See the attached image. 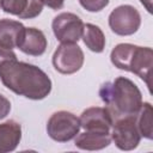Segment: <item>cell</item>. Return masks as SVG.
I'll list each match as a JSON object with an SVG mask.
<instances>
[{"label": "cell", "mask_w": 153, "mask_h": 153, "mask_svg": "<svg viewBox=\"0 0 153 153\" xmlns=\"http://www.w3.org/2000/svg\"><path fill=\"white\" fill-rule=\"evenodd\" d=\"M25 26L12 19H0V47L5 49L18 48L24 36Z\"/></svg>", "instance_id": "11"}, {"label": "cell", "mask_w": 153, "mask_h": 153, "mask_svg": "<svg viewBox=\"0 0 153 153\" xmlns=\"http://www.w3.org/2000/svg\"><path fill=\"white\" fill-rule=\"evenodd\" d=\"M80 127L87 131L110 133L112 121L105 108L93 106L82 111L80 118Z\"/></svg>", "instance_id": "9"}, {"label": "cell", "mask_w": 153, "mask_h": 153, "mask_svg": "<svg viewBox=\"0 0 153 153\" xmlns=\"http://www.w3.org/2000/svg\"><path fill=\"white\" fill-rule=\"evenodd\" d=\"M41 1L43 2V5H47L53 10H60L65 4V0H41Z\"/></svg>", "instance_id": "20"}, {"label": "cell", "mask_w": 153, "mask_h": 153, "mask_svg": "<svg viewBox=\"0 0 153 153\" xmlns=\"http://www.w3.org/2000/svg\"><path fill=\"white\" fill-rule=\"evenodd\" d=\"M47 45V38L41 30L35 27H25L24 36L18 49L31 56H41L44 54Z\"/></svg>", "instance_id": "12"}, {"label": "cell", "mask_w": 153, "mask_h": 153, "mask_svg": "<svg viewBox=\"0 0 153 153\" xmlns=\"http://www.w3.org/2000/svg\"><path fill=\"white\" fill-rule=\"evenodd\" d=\"M110 0H79L80 5L88 12H99L108 6Z\"/></svg>", "instance_id": "17"}, {"label": "cell", "mask_w": 153, "mask_h": 153, "mask_svg": "<svg viewBox=\"0 0 153 153\" xmlns=\"http://www.w3.org/2000/svg\"><path fill=\"white\" fill-rule=\"evenodd\" d=\"M13 59H17V56L11 49H5L0 47V65L7 60H13Z\"/></svg>", "instance_id": "19"}, {"label": "cell", "mask_w": 153, "mask_h": 153, "mask_svg": "<svg viewBox=\"0 0 153 153\" xmlns=\"http://www.w3.org/2000/svg\"><path fill=\"white\" fill-rule=\"evenodd\" d=\"M0 80L16 94L33 100L45 98L51 91V80L41 68L17 59L0 65Z\"/></svg>", "instance_id": "1"}, {"label": "cell", "mask_w": 153, "mask_h": 153, "mask_svg": "<svg viewBox=\"0 0 153 153\" xmlns=\"http://www.w3.org/2000/svg\"><path fill=\"white\" fill-rule=\"evenodd\" d=\"M135 117H124L117 120L111 126V140H114L115 145L122 151H131L140 143L141 135L139 133Z\"/></svg>", "instance_id": "6"}, {"label": "cell", "mask_w": 153, "mask_h": 153, "mask_svg": "<svg viewBox=\"0 0 153 153\" xmlns=\"http://www.w3.org/2000/svg\"><path fill=\"white\" fill-rule=\"evenodd\" d=\"M0 6H1V0H0Z\"/></svg>", "instance_id": "22"}, {"label": "cell", "mask_w": 153, "mask_h": 153, "mask_svg": "<svg viewBox=\"0 0 153 153\" xmlns=\"http://www.w3.org/2000/svg\"><path fill=\"white\" fill-rule=\"evenodd\" d=\"M141 24L139 11L130 5H121L116 7L109 16L110 29L120 36H129L135 33Z\"/></svg>", "instance_id": "5"}, {"label": "cell", "mask_w": 153, "mask_h": 153, "mask_svg": "<svg viewBox=\"0 0 153 153\" xmlns=\"http://www.w3.org/2000/svg\"><path fill=\"white\" fill-rule=\"evenodd\" d=\"M22 139V127L16 121H7L0 124V153L12 152Z\"/></svg>", "instance_id": "13"}, {"label": "cell", "mask_w": 153, "mask_h": 153, "mask_svg": "<svg viewBox=\"0 0 153 153\" xmlns=\"http://www.w3.org/2000/svg\"><path fill=\"white\" fill-rule=\"evenodd\" d=\"M10 111H11V103H10V100L6 97H4L2 94H0V120L5 118L8 115Z\"/></svg>", "instance_id": "18"}, {"label": "cell", "mask_w": 153, "mask_h": 153, "mask_svg": "<svg viewBox=\"0 0 153 153\" xmlns=\"http://www.w3.org/2000/svg\"><path fill=\"white\" fill-rule=\"evenodd\" d=\"M55 69L62 74H73L84 65V53L75 43H61L53 55Z\"/></svg>", "instance_id": "7"}, {"label": "cell", "mask_w": 153, "mask_h": 153, "mask_svg": "<svg viewBox=\"0 0 153 153\" xmlns=\"http://www.w3.org/2000/svg\"><path fill=\"white\" fill-rule=\"evenodd\" d=\"M80 129L79 118L69 111L54 112L47 123L48 135L57 142H67L76 136Z\"/></svg>", "instance_id": "4"}, {"label": "cell", "mask_w": 153, "mask_h": 153, "mask_svg": "<svg viewBox=\"0 0 153 153\" xmlns=\"http://www.w3.org/2000/svg\"><path fill=\"white\" fill-rule=\"evenodd\" d=\"M152 1H153V0H140V2L146 7V10H147L149 13H152Z\"/></svg>", "instance_id": "21"}, {"label": "cell", "mask_w": 153, "mask_h": 153, "mask_svg": "<svg viewBox=\"0 0 153 153\" xmlns=\"http://www.w3.org/2000/svg\"><path fill=\"white\" fill-rule=\"evenodd\" d=\"M75 146L86 149V151H97L108 147L111 143L110 133H98V131H87L79 134L74 141Z\"/></svg>", "instance_id": "14"}, {"label": "cell", "mask_w": 153, "mask_h": 153, "mask_svg": "<svg viewBox=\"0 0 153 153\" xmlns=\"http://www.w3.org/2000/svg\"><path fill=\"white\" fill-rule=\"evenodd\" d=\"M1 8L20 19H32L41 14L43 2L41 0H1Z\"/></svg>", "instance_id": "10"}, {"label": "cell", "mask_w": 153, "mask_h": 153, "mask_svg": "<svg viewBox=\"0 0 153 153\" xmlns=\"http://www.w3.org/2000/svg\"><path fill=\"white\" fill-rule=\"evenodd\" d=\"M110 59L112 65L118 69L128 71L140 76L151 91V72L153 63V51L151 48L121 43L112 49Z\"/></svg>", "instance_id": "3"}, {"label": "cell", "mask_w": 153, "mask_h": 153, "mask_svg": "<svg viewBox=\"0 0 153 153\" xmlns=\"http://www.w3.org/2000/svg\"><path fill=\"white\" fill-rule=\"evenodd\" d=\"M81 38L85 45L93 53H102L105 47V36L102 29L94 24H84Z\"/></svg>", "instance_id": "15"}, {"label": "cell", "mask_w": 153, "mask_h": 153, "mask_svg": "<svg viewBox=\"0 0 153 153\" xmlns=\"http://www.w3.org/2000/svg\"><path fill=\"white\" fill-rule=\"evenodd\" d=\"M152 115H153L152 105L149 103H142V105L135 117V122H136V126H137L141 137H146L148 140H151L153 137Z\"/></svg>", "instance_id": "16"}, {"label": "cell", "mask_w": 153, "mask_h": 153, "mask_svg": "<svg viewBox=\"0 0 153 153\" xmlns=\"http://www.w3.org/2000/svg\"><path fill=\"white\" fill-rule=\"evenodd\" d=\"M53 32L61 43H76L82 35L84 23L74 13L63 12L53 20Z\"/></svg>", "instance_id": "8"}, {"label": "cell", "mask_w": 153, "mask_h": 153, "mask_svg": "<svg viewBox=\"0 0 153 153\" xmlns=\"http://www.w3.org/2000/svg\"><path fill=\"white\" fill-rule=\"evenodd\" d=\"M99 96L105 103V109L112 123L124 117H135L142 105V96L137 86L124 76H118L111 82H105Z\"/></svg>", "instance_id": "2"}]
</instances>
